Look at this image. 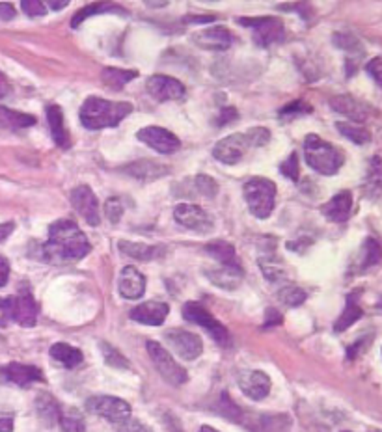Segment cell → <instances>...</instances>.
I'll return each mask as SVG.
<instances>
[{"instance_id": "cell-12", "label": "cell", "mask_w": 382, "mask_h": 432, "mask_svg": "<svg viewBox=\"0 0 382 432\" xmlns=\"http://www.w3.org/2000/svg\"><path fill=\"white\" fill-rule=\"evenodd\" d=\"M136 138L153 151H157V153H162V155H170V153H174V151L181 147L179 138L172 131L164 129V127H144V129L136 132Z\"/></svg>"}, {"instance_id": "cell-13", "label": "cell", "mask_w": 382, "mask_h": 432, "mask_svg": "<svg viewBox=\"0 0 382 432\" xmlns=\"http://www.w3.org/2000/svg\"><path fill=\"white\" fill-rule=\"evenodd\" d=\"M164 337H167L172 351L176 352L179 358L186 360V362L196 360V358L201 356V352H203L201 337L196 336V334L186 332V330H181V328H176V330H168V332L164 334Z\"/></svg>"}, {"instance_id": "cell-1", "label": "cell", "mask_w": 382, "mask_h": 432, "mask_svg": "<svg viewBox=\"0 0 382 432\" xmlns=\"http://www.w3.org/2000/svg\"><path fill=\"white\" fill-rule=\"evenodd\" d=\"M91 250L90 241L86 239L77 222L60 218L49 227V239L41 246V256L50 265H69L84 259Z\"/></svg>"}, {"instance_id": "cell-42", "label": "cell", "mask_w": 382, "mask_h": 432, "mask_svg": "<svg viewBox=\"0 0 382 432\" xmlns=\"http://www.w3.org/2000/svg\"><path fill=\"white\" fill-rule=\"evenodd\" d=\"M194 183H196V188L201 196L215 198L216 192H218V185H216L215 179L209 176H196Z\"/></svg>"}, {"instance_id": "cell-47", "label": "cell", "mask_w": 382, "mask_h": 432, "mask_svg": "<svg viewBox=\"0 0 382 432\" xmlns=\"http://www.w3.org/2000/svg\"><path fill=\"white\" fill-rule=\"evenodd\" d=\"M334 43H336L339 49L349 50V52H352V50H356V49L360 50V43H358L356 38L351 34H336L334 35Z\"/></svg>"}, {"instance_id": "cell-10", "label": "cell", "mask_w": 382, "mask_h": 432, "mask_svg": "<svg viewBox=\"0 0 382 432\" xmlns=\"http://www.w3.org/2000/svg\"><path fill=\"white\" fill-rule=\"evenodd\" d=\"M250 138L245 132H235V135H230L226 138H222L220 142H216V146L213 147V157L216 161L222 162V164H237L241 161L242 157L247 155V151L250 149Z\"/></svg>"}, {"instance_id": "cell-44", "label": "cell", "mask_w": 382, "mask_h": 432, "mask_svg": "<svg viewBox=\"0 0 382 432\" xmlns=\"http://www.w3.org/2000/svg\"><path fill=\"white\" fill-rule=\"evenodd\" d=\"M280 171H282V174L287 177V179H291V181H298V159H297V153H291V155L287 157L286 161L282 162V166H280Z\"/></svg>"}, {"instance_id": "cell-31", "label": "cell", "mask_w": 382, "mask_h": 432, "mask_svg": "<svg viewBox=\"0 0 382 432\" xmlns=\"http://www.w3.org/2000/svg\"><path fill=\"white\" fill-rule=\"evenodd\" d=\"M206 251L218 265H239L235 248L226 241H213L206 246Z\"/></svg>"}, {"instance_id": "cell-37", "label": "cell", "mask_w": 382, "mask_h": 432, "mask_svg": "<svg viewBox=\"0 0 382 432\" xmlns=\"http://www.w3.org/2000/svg\"><path fill=\"white\" fill-rule=\"evenodd\" d=\"M278 298H280L286 306L297 307L306 300V292H304V289H300V287L297 285H286L283 289L278 291Z\"/></svg>"}, {"instance_id": "cell-9", "label": "cell", "mask_w": 382, "mask_h": 432, "mask_svg": "<svg viewBox=\"0 0 382 432\" xmlns=\"http://www.w3.org/2000/svg\"><path fill=\"white\" fill-rule=\"evenodd\" d=\"M242 26L254 28V40L259 47H271L283 40V23L276 17H257V19H239Z\"/></svg>"}, {"instance_id": "cell-39", "label": "cell", "mask_w": 382, "mask_h": 432, "mask_svg": "<svg viewBox=\"0 0 382 432\" xmlns=\"http://www.w3.org/2000/svg\"><path fill=\"white\" fill-rule=\"evenodd\" d=\"M382 259V248L375 239H367L366 244H364V263H362V271L369 268V266L377 265Z\"/></svg>"}, {"instance_id": "cell-46", "label": "cell", "mask_w": 382, "mask_h": 432, "mask_svg": "<svg viewBox=\"0 0 382 432\" xmlns=\"http://www.w3.org/2000/svg\"><path fill=\"white\" fill-rule=\"evenodd\" d=\"M21 6L28 17H41L47 13L45 2H41V0H23Z\"/></svg>"}, {"instance_id": "cell-41", "label": "cell", "mask_w": 382, "mask_h": 432, "mask_svg": "<svg viewBox=\"0 0 382 432\" xmlns=\"http://www.w3.org/2000/svg\"><path fill=\"white\" fill-rule=\"evenodd\" d=\"M123 203H121L120 198H108L105 201V216L111 220V224H118L123 216Z\"/></svg>"}, {"instance_id": "cell-14", "label": "cell", "mask_w": 382, "mask_h": 432, "mask_svg": "<svg viewBox=\"0 0 382 432\" xmlns=\"http://www.w3.org/2000/svg\"><path fill=\"white\" fill-rule=\"evenodd\" d=\"M69 201L73 209L86 220V224L90 226H99L101 224V211H99V200L96 198L94 191L90 186L81 185L75 186L69 194Z\"/></svg>"}, {"instance_id": "cell-33", "label": "cell", "mask_w": 382, "mask_h": 432, "mask_svg": "<svg viewBox=\"0 0 382 432\" xmlns=\"http://www.w3.org/2000/svg\"><path fill=\"white\" fill-rule=\"evenodd\" d=\"M259 268H262L263 276L269 280V282H278V280H283L286 278V268H283V263L278 259L276 256H265L259 257Z\"/></svg>"}, {"instance_id": "cell-6", "label": "cell", "mask_w": 382, "mask_h": 432, "mask_svg": "<svg viewBox=\"0 0 382 432\" xmlns=\"http://www.w3.org/2000/svg\"><path fill=\"white\" fill-rule=\"evenodd\" d=\"M146 348L155 369L167 382H170L172 386H181L186 382V378H189L186 371L174 360V356L162 347L161 343L147 341Z\"/></svg>"}, {"instance_id": "cell-48", "label": "cell", "mask_w": 382, "mask_h": 432, "mask_svg": "<svg viewBox=\"0 0 382 432\" xmlns=\"http://www.w3.org/2000/svg\"><path fill=\"white\" fill-rule=\"evenodd\" d=\"M367 73H369V75L373 76V81L382 88V58H373V60L367 64Z\"/></svg>"}, {"instance_id": "cell-53", "label": "cell", "mask_w": 382, "mask_h": 432, "mask_svg": "<svg viewBox=\"0 0 382 432\" xmlns=\"http://www.w3.org/2000/svg\"><path fill=\"white\" fill-rule=\"evenodd\" d=\"M276 324H282V315L276 312V309H266V319H265V326H276Z\"/></svg>"}, {"instance_id": "cell-16", "label": "cell", "mask_w": 382, "mask_h": 432, "mask_svg": "<svg viewBox=\"0 0 382 432\" xmlns=\"http://www.w3.org/2000/svg\"><path fill=\"white\" fill-rule=\"evenodd\" d=\"M233 34L224 26H211L206 30H200L192 35V41L196 43L200 49L213 50V52H222L233 45Z\"/></svg>"}, {"instance_id": "cell-60", "label": "cell", "mask_w": 382, "mask_h": 432, "mask_svg": "<svg viewBox=\"0 0 382 432\" xmlns=\"http://www.w3.org/2000/svg\"><path fill=\"white\" fill-rule=\"evenodd\" d=\"M200 432H218V431H215L213 427H201Z\"/></svg>"}, {"instance_id": "cell-51", "label": "cell", "mask_w": 382, "mask_h": 432, "mask_svg": "<svg viewBox=\"0 0 382 432\" xmlns=\"http://www.w3.org/2000/svg\"><path fill=\"white\" fill-rule=\"evenodd\" d=\"M10 278V263L6 257H0V287H4Z\"/></svg>"}, {"instance_id": "cell-3", "label": "cell", "mask_w": 382, "mask_h": 432, "mask_svg": "<svg viewBox=\"0 0 382 432\" xmlns=\"http://www.w3.org/2000/svg\"><path fill=\"white\" fill-rule=\"evenodd\" d=\"M304 155L308 166L321 176H334L343 166L342 151L336 149L317 135H308L304 140Z\"/></svg>"}, {"instance_id": "cell-5", "label": "cell", "mask_w": 382, "mask_h": 432, "mask_svg": "<svg viewBox=\"0 0 382 432\" xmlns=\"http://www.w3.org/2000/svg\"><path fill=\"white\" fill-rule=\"evenodd\" d=\"M0 312L11 321L25 328H32L38 319V304L28 291H19V295L10 298H0Z\"/></svg>"}, {"instance_id": "cell-11", "label": "cell", "mask_w": 382, "mask_h": 432, "mask_svg": "<svg viewBox=\"0 0 382 432\" xmlns=\"http://www.w3.org/2000/svg\"><path fill=\"white\" fill-rule=\"evenodd\" d=\"M174 218L183 227L198 233H211L213 227H215V220L211 218V215L194 203H179L174 209Z\"/></svg>"}, {"instance_id": "cell-32", "label": "cell", "mask_w": 382, "mask_h": 432, "mask_svg": "<svg viewBox=\"0 0 382 432\" xmlns=\"http://www.w3.org/2000/svg\"><path fill=\"white\" fill-rule=\"evenodd\" d=\"M336 129L342 132L347 140H351L352 144L356 146H366L371 142V132L364 129L360 125H354V123H347V121H337Z\"/></svg>"}, {"instance_id": "cell-61", "label": "cell", "mask_w": 382, "mask_h": 432, "mask_svg": "<svg viewBox=\"0 0 382 432\" xmlns=\"http://www.w3.org/2000/svg\"><path fill=\"white\" fill-rule=\"evenodd\" d=\"M345 432H349V431H345Z\"/></svg>"}, {"instance_id": "cell-26", "label": "cell", "mask_w": 382, "mask_h": 432, "mask_svg": "<svg viewBox=\"0 0 382 432\" xmlns=\"http://www.w3.org/2000/svg\"><path fill=\"white\" fill-rule=\"evenodd\" d=\"M121 254L138 259V261H151L157 259L164 254L162 246H150V244H142V242H131V241H120L118 242Z\"/></svg>"}, {"instance_id": "cell-52", "label": "cell", "mask_w": 382, "mask_h": 432, "mask_svg": "<svg viewBox=\"0 0 382 432\" xmlns=\"http://www.w3.org/2000/svg\"><path fill=\"white\" fill-rule=\"evenodd\" d=\"M16 17V10L13 6L8 4V2H0V21H11Z\"/></svg>"}, {"instance_id": "cell-23", "label": "cell", "mask_w": 382, "mask_h": 432, "mask_svg": "<svg viewBox=\"0 0 382 432\" xmlns=\"http://www.w3.org/2000/svg\"><path fill=\"white\" fill-rule=\"evenodd\" d=\"M4 377L13 382L16 386L26 387L34 382H41L43 380V373L34 365H25V363H10L2 369Z\"/></svg>"}, {"instance_id": "cell-43", "label": "cell", "mask_w": 382, "mask_h": 432, "mask_svg": "<svg viewBox=\"0 0 382 432\" xmlns=\"http://www.w3.org/2000/svg\"><path fill=\"white\" fill-rule=\"evenodd\" d=\"M101 351H103V354H105L106 363H111L112 367H120V369H127V367H129V362H127L125 358L121 356L116 348H112L111 345L101 343Z\"/></svg>"}, {"instance_id": "cell-49", "label": "cell", "mask_w": 382, "mask_h": 432, "mask_svg": "<svg viewBox=\"0 0 382 432\" xmlns=\"http://www.w3.org/2000/svg\"><path fill=\"white\" fill-rule=\"evenodd\" d=\"M116 432H151V428L136 419H127L125 423H121Z\"/></svg>"}, {"instance_id": "cell-8", "label": "cell", "mask_w": 382, "mask_h": 432, "mask_svg": "<svg viewBox=\"0 0 382 432\" xmlns=\"http://www.w3.org/2000/svg\"><path fill=\"white\" fill-rule=\"evenodd\" d=\"M86 408L94 412L96 416L105 417L106 421L114 423V425H121L127 419H131V407L129 402L123 399L112 397V395H97L91 397L90 401L86 402Z\"/></svg>"}, {"instance_id": "cell-19", "label": "cell", "mask_w": 382, "mask_h": 432, "mask_svg": "<svg viewBox=\"0 0 382 432\" xmlns=\"http://www.w3.org/2000/svg\"><path fill=\"white\" fill-rule=\"evenodd\" d=\"M168 313H170V307H168L167 302L150 300L140 304V306L133 307L129 317L133 321L146 324V326H161L162 322L167 321Z\"/></svg>"}, {"instance_id": "cell-50", "label": "cell", "mask_w": 382, "mask_h": 432, "mask_svg": "<svg viewBox=\"0 0 382 432\" xmlns=\"http://www.w3.org/2000/svg\"><path fill=\"white\" fill-rule=\"evenodd\" d=\"M237 120V110L235 108H232V106H227V108H224V110L220 112V118H218V125H226V123H230V121Z\"/></svg>"}, {"instance_id": "cell-29", "label": "cell", "mask_w": 382, "mask_h": 432, "mask_svg": "<svg viewBox=\"0 0 382 432\" xmlns=\"http://www.w3.org/2000/svg\"><path fill=\"white\" fill-rule=\"evenodd\" d=\"M35 125V118L0 105V129H25Z\"/></svg>"}, {"instance_id": "cell-36", "label": "cell", "mask_w": 382, "mask_h": 432, "mask_svg": "<svg viewBox=\"0 0 382 432\" xmlns=\"http://www.w3.org/2000/svg\"><path fill=\"white\" fill-rule=\"evenodd\" d=\"M106 11H121L120 6H114V4H90L86 6V8H82V10L77 11V16L73 17V21H71V26L73 28H77V26L81 25L82 21H86L88 17L91 16H99V13H106ZM123 13V11H121Z\"/></svg>"}, {"instance_id": "cell-27", "label": "cell", "mask_w": 382, "mask_h": 432, "mask_svg": "<svg viewBox=\"0 0 382 432\" xmlns=\"http://www.w3.org/2000/svg\"><path fill=\"white\" fill-rule=\"evenodd\" d=\"M50 358H52V362L66 367V369H73L79 363H82V352L77 347L67 345V343H56V345H52L50 347Z\"/></svg>"}, {"instance_id": "cell-7", "label": "cell", "mask_w": 382, "mask_h": 432, "mask_svg": "<svg viewBox=\"0 0 382 432\" xmlns=\"http://www.w3.org/2000/svg\"><path fill=\"white\" fill-rule=\"evenodd\" d=\"M183 319L189 322H194L198 326L209 332V336L215 339L218 345H227L230 343V334H227L226 326L216 321L211 313L207 312L206 307L198 304V302H186L183 306Z\"/></svg>"}, {"instance_id": "cell-56", "label": "cell", "mask_w": 382, "mask_h": 432, "mask_svg": "<svg viewBox=\"0 0 382 432\" xmlns=\"http://www.w3.org/2000/svg\"><path fill=\"white\" fill-rule=\"evenodd\" d=\"M13 222H6V224H0V241H4L10 237V233L13 232Z\"/></svg>"}, {"instance_id": "cell-55", "label": "cell", "mask_w": 382, "mask_h": 432, "mask_svg": "<svg viewBox=\"0 0 382 432\" xmlns=\"http://www.w3.org/2000/svg\"><path fill=\"white\" fill-rule=\"evenodd\" d=\"M13 431V417L0 416V432H11Z\"/></svg>"}, {"instance_id": "cell-38", "label": "cell", "mask_w": 382, "mask_h": 432, "mask_svg": "<svg viewBox=\"0 0 382 432\" xmlns=\"http://www.w3.org/2000/svg\"><path fill=\"white\" fill-rule=\"evenodd\" d=\"M312 112V106L308 105V103H304L302 99L293 101V103H289V105H286L282 108V110L278 112V118L282 121H289V120H295V118L298 116H304V114H310Z\"/></svg>"}, {"instance_id": "cell-28", "label": "cell", "mask_w": 382, "mask_h": 432, "mask_svg": "<svg viewBox=\"0 0 382 432\" xmlns=\"http://www.w3.org/2000/svg\"><path fill=\"white\" fill-rule=\"evenodd\" d=\"M138 73L136 71L121 69V67H105L101 73V81L105 82V86L111 91H120L125 88V84L133 79H136Z\"/></svg>"}, {"instance_id": "cell-40", "label": "cell", "mask_w": 382, "mask_h": 432, "mask_svg": "<svg viewBox=\"0 0 382 432\" xmlns=\"http://www.w3.org/2000/svg\"><path fill=\"white\" fill-rule=\"evenodd\" d=\"M367 186L369 191H381L382 188V159L373 157L367 170Z\"/></svg>"}, {"instance_id": "cell-22", "label": "cell", "mask_w": 382, "mask_h": 432, "mask_svg": "<svg viewBox=\"0 0 382 432\" xmlns=\"http://www.w3.org/2000/svg\"><path fill=\"white\" fill-rule=\"evenodd\" d=\"M121 170L125 171L127 176L138 179V181H155V179L164 177L168 171H170L164 164L147 161V159H140V161L131 162V164H127V166H123Z\"/></svg>"}, {"instance_id": "cell-24", "label": "cell", "mask_w": 382, "mask_h": 432, "mask_svg": "<svg viewBox=\"0 0 382 432\" xmlns=\"http://www.w3.org/2000/svg\"><path fill=\"white\" fill-rule=\"evenodd\" d=\"M352 211V194L349 191H343L325 203L321 212L327 216L330 222H345L351 216Z\"/></svg>"}, {"instance_id": "cell-17", "label": "cell", "mask_w": 382, "mask_h": 432, "mask_svg": "<svg viewBox=\"0 0 382 432\" xmlns=\"http://www.w3.org/2000/svg\"><path fill=\"white\" fill-rule=\"evenodd\" d=\"M271 377L263 371L252 369V371H242L239 375V387L241 392L250 397L252 401H262L271 393Z\"/></svg>"}, {"instance_id": "cell-35", "label": "cell", "mask_w": 382, "mask_h": 432, "mask_svg": "<svg viewBox=\"0 0 382 432\" xmlns=\"http://www.w3.org/2000/svg\"><path fill=\"white\" fill-rule=\"evenodd\" d=\"M35 407H38V412H40V416L43 417V419H47L49 423L58 421V417H60V408H58V402L50 397V395H47V393L40 395L38 401H35Z\"/></svg>"}, {"instance_id": "cell-25", "label": "cell", "mask_w": 382, "mask_h": 432, "mask_svg": "<svg viewBox=\"0 0 382 432\" xmlns=\"http://www.w3.org/2000/svg\"><path fill=\"white\" fill-rule=\"evenodd\" d=\"M47 120H49L50 135H52V140H55L56 146L62 147V149H67L71 146V138L66 125H64V112H62L60 106H47Z\"/></svg>"}, {"instance_id": "cell-15", "label": "cell", "mask_w": 382, "mask_h": 432, "mask_svg": "<svg viewBox=\"0 0 382 432\" xmlns=\"http://www.w3.org/2000/svg\"><path fill=\"white\" fill-rule=\"evenodd\" d=\"M146 88L150 96L159 103L167 101H179L185 97V86L181 82L168 75H153L147 79Z\"/></svg>"}, {"instance_id": "cell-2", "label": "cell", "mask_w": 382, "mask_h": 432, "mask_svg": "<svg viewBox=\"0 0 382 432\" xmlns=\"http://www.w3.org/2000/svg\"><path fill=\"white\" fill-rule=\"evenodd\" d=\"M133 112L131 103L123 101H106L101 97L91 96L82 103L79 118L81 123L90 131H99L106 127H116Z\"/></svg>"}, {"instance_id": "cell-54", "label": "cell", "mask_w": 382, "mask_h": 432, "mask_svg": "<svg viewBox=\"0 0 382 432\" xmlns=\"http://www.w3.org/2000/svg\"><path fill=\"white\" fill-rule=\"evenodd\" d=\"M11 96V84L8 81V76L0 71V101Z\"/></svg>"}, {"instance_id": "cell-18", "label": "cell", "mask_w": 382, "mask_h": 432, "mask_svg": "<svg viewBox=\"0 0 382 432\" xmlns=\"http://www.w3.org/2000/svg\"><path fill=\"white\" fill-rule=\"evenodd\" d=\"M203 274L207 280L215 287L226 289V291H235L237 287L242 283L245 272L239 265H216V266H207Z\"/></svg>"}, {"instance_id": "cell-4", "label": "cell", "mask_w": 382, "mask_h": 432, "mask_svg": "<svg viewBox=\"0 0 382 432\" xmlns=\"http://www.w3.org/2000/svg\"><path fill=\"white\" fill-rule=\"evenodd\" d=\"M242 196L247 201L248 211L259 220H265L274 211L276 185L265 177H252L242 186Z\"/></svg>"}, {"instance_id": "cell-58", "label": "cell", "mask_w": 382, "mask_h": 432, "mask_svg": "<svg viewBox=\"0 0 382 432\" xmlns=\"http://www.w3.org/2000/svg\"><path fill=\"white\" fill-rule=\"evenodd\" d=\"M186 21H191V23H194V21H198V23H211V21H215V17H189Z\"/></svg>"}, {"instance_id": "cell-45", "label": "cell", "mask_w": 382, "mask_h": 432, "mask_svg": "<svg viewBox=\"0 0 382 432\" xmlns=\"http://www.w3.org/2000/svg\"><path fill=\"white\" fill-rule=\"evenodd\" d=\"M247 135L248 138H250L252 147H262L271 140V132H269V129H265V127H254Z\"/></svg>"}, {"instance_id": "cell-57", "label": "cell", "mask_w": 382, "mask_h": 432, "mask_svg": "<svg viewBox=\"0 0 382 432\" xmlns=\"http://www.w3.org/2000/svg\"><path fill=\"white\" fill-rule=\"evenodd\" d=\"M67 4H69V2H67V0H60V2H56V0H50V2H49V6H50V8H52V10H55V11L62 10V8H67Z\"/></svg>"}, {"instance_id": "cell-21", "label": "cell", "mask_w": 382, "mask_h": 432, "mask_svg": "<svg viewBox=\"0 0 382 432\" xmlns=\"http://www.w3.org/2000/svg\"><path fill=\"white\" fill-rule=\"evenodd\" d=\"M330 106H332L337 114H343V116H347L349 120L356 121V123L366 121L367 118H369V112H371V108H369L366 103H362V101H358L356 97L351 96L334 97V99L330 101Z\"/></svg>"}, {"instance_id": "cell-34", "label": "cell", "mask_w": 382, "mask_h": 432, "mask_svg": "<svg viewBox=\"0 0 382 432\" xmlns=\"http://www.w3.org/2000/svg\"><path fill=\"white\" fill-rule=\"evenodd\" d=\"M58 423L64 432H86V423L82 414L77 408H71L66 412H60Z\"/></svg>"}, {"instance_id": "cell-59", "label": "cell", "mask_w": 382, "mask_h": 432, "mask_svg": "<svg viewBox=\"0 0 382 432\" xmlns=\"http://www.w3.org/2000/svg\"><path fill=\"white\" fill-rule=\"evenodd\" d=\"M147 6H153V8H161V6H167L168 2H146Z\"/></svg>"}, {"instance_id": "cell-30", "label": "cell", "mask_w": 382, "mask_h": 432, "mask_svg": "<svg viewBox=\"0 0 382 432\" xmlns=\"http://www.w3.org/2000/svg\"><path fill=\"white\" fill-rule=\"evenodd\" d=\"M358 292H352V295H349L347 297V306H345V309H343V313L339 315V319L336 321V324H334V330L336 332H345L347 328H351L354 322L362 317V307L358 306Z\"/></svg>"}, {"instance_id": "cell-20", "label": "cell", "mask_w": 382, "mask_h": 432, "mask_svg": "<svg viewBox=\"0 0 382 432\" xmlns=\"http://www.w3.org/2000/svg\"><path fill=\"white\" fill-rule=\"evenodd\" d=\"M118 289L125 300H138L146 292V278L136 266H125L120 274Z\"/></svg>"}]
</instances>
